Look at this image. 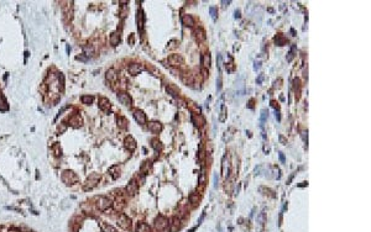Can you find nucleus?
Instances as JSON below:
<instances>
[{
  "label": "nucleus",
  "mask_w": 371,
  "mask_h": 232,
  "mask_svg": "<svg viewBox=\"0 0 371 232\" xmlns=\"http://www.w3.org/2000/svg\"><path fill=\"white\" fill-rule=\"evenodd\" d=\"M61 179L62 181L66 184V185H73V184H76L77 181H78V177H77V174L74 173L73 171H63L61 174Z\"/></svg>",
  "instance_id": "obj_1"
},
{
  "label": "nucleus",
  "mask_w": 371,
  "mask_h": 232,
  "mask_svg": "<svg viewBox=\"0 0 371 232\" xmlns=\"http://www.w3.org/2000/svg\"><path fill=\"white\" fill-rule=\"evenodd\" d=\"M99 179H100V177H99L98 174H92V175L85 180V183L83 185V189L85 190V192H88V190H92L93 188H95V186L98 185V183H99Z\"/></svg>",
  "instance_id": "obj_2"
},
{
  "label": "nucleus",
  "mask_w": 371,
  "mask_h": 232,
  "mask_svg": "<svg viewBox=\"0 0 371 232\" xmlns=\"http://www.w3.org/2000/svg\"><path fill=\"white\" fill-rule=\"evenodd\" d=\"M111 205H113V202L110 201V199H109V198H106V196H99V198H98L97 206H98V209L100 210V211H105V210H108Z\"/></svg>",
  "instance_id": "obj_3"
},
{
  "label": "nucleus",
  "mask_w": 371,
  "mask_h": 232,
  "mask_svg": "<svg viewBox=\"0 0 371 232\" xmlns=\"http://www.w3.org/2000/svg\"><path fill=\"white\" fill-rule=\"evenodd\" d=\"M118 225L120 226L123 230H130L131 229V220L125 214H120L118 216Z\"/></svg>",
  "instance_id": "obj_4"
},
{
  "label": "nucleus",
  "mask_w": 371,
  "mask_h": 232,
  "mask_svg": "<svg viewBox=\"0 0 371 232\" xmlns=\"http://www.w3.org/2000/svg\"><path fill=\"white\" fill-rule=\"evenodd\" d=\"M229 173H230V159H229V156L225 154L221 159V174L224 178H226L229 175Z\"/></svg>",
  "instance_id": "obj_5"
},
{
  "label": "nucleus",
  "mask_w": 371,
  "mask_h": 232,
  "mask_svg": "<svg viewBox=\"0 0 371 232\" xmlns=\"http://www.w3.org/2000/svg\"><path fill=\"white\" fill-rule=\"evenodd\" d=\"M133 115H134V119L140 123V125H145V123H146V114L144 113L142 110L134 109Z\"/></svg>",
  "instance_id": "obj_6"
},
{
  "label": "nucleus",
  "mask_w": 371,
  "mask_h": 232,
  "mask_svg": "<svg viewBox=\"0 0 371 232\" xmlns=\"http://www.w3.org/2000/svg\"><path fill=\"white\" fill-rule=\"evenodd\" d=\"M124 146L126 147V150H129L130 152H133L136 150V147H137V143H136V141L135 138L133 137V136H126L125 140H124Z\"/></svg>",
  "instance_id": "obj_7"
},
{
  "label": "nucleus",
  "mask_w": 371,
  "mask_h": 232,
  "mask_svg": "<svg viewBox=\"0 0 371 232\" xmlns=\"http://www.w3.org/2000/svg\"><path fill=\"white\" fill-rule=\"evenodd\" d=\"M168 63L173 67H178V65L184 64V59L181 55H171L168 57Z\"/></svg>",
  "instance_id": "obj_8"
},
{
  "label": "nucleus",
  "mask_w": 371,
  "mask_h": 232,
  "mask_svg": "<svg viewBox=\"0 0 371 232\" xmlns=\"http://www.w3.org/2000/svg\"><path fill=\"white\" fill-rule=\"evenodd\" d=\"M116 98H118V100L120 101L123 105H125V106H130L131 105V96L127 93H125V92H119L116 94Z\"/></svg>",
  "instance_id": "obj_9"
},
{
  "label": "nucleus",
  "mask_w": 371,
  "mask_h": 232,
  "mask_svg": "<svg viewBox=\"0 0 371 232\" xmlns=\"http://www.w3.org/2000/svg\"><path fill=\"white\" fill-rule=\"evenodd\" d=\"M167 226H168V220L165 216H158L155 220V227H156V230L162 231V230L166 229Z\"/></svg>",
  "instance_id": "obj_10"
},
{
  "label": "nucleus",
  "mask_w": 371,
  "mask_h": 232,
  "mask_svg": "<svg viewBox=\"0 0 371 232\" xmlns=\"http://www.w3.org/2000/svg\"><path fill=\"white\" fill-rule=\"evenodd\" d=\"M126 192H127V194H129L130 196H134V195H136V194H137V192H139V185H137V183H136L135 179L130 180V183L126 185Z\"/></svg>",
  "instance_id": "obj_11"
},
{
  "label": "nucleus",
  "mask_w": 371,
  "mask_h": 232,
  "mask_svg": "<svg viewBox=\"0 0 371 232\" xmlns=\"http://www.w3.org/2000/svg\"><path fill=\"white\" fill-rule=\"evenodd\" d=\"M168 225H170V231L171 232H177L179 229H181V225H182V222H181V219L179 217H172L171 219V221H168Z\"/></svg>",
  "instance_id": "obj_12"
},
{
  "label": "nucleus",
  "mask_w": 371,
  "mask_h": 232,
  "mask_svg": "<svg viewBox=\"0 0 371 232\" xmlns=\"http://www.w3.org/2000/svg\"><path fill=\"white\" fill-rule=\"evenodd\" d=\"M144 69H145L144 68V65L140 64V63H131L129 65V68H127V70H129V73L131 74V76H137V74L141 73Z\"/></svg>",
  "instance_id": "obj_13"
},
{
  "label": "nucleus",
  "mask_w": 371,
  "mask_h": 232,
  "mask_svg": "<svg viewBox=\"0 0 371 232\" xmlns=\"http://www.w3.org/2000/svg\"><path fill=\"white\" fill-rule=\"evenodd\" d=\"M147 127H148V130H150L152 134H158V132L162 131V123L158 122V121H151V122H148L147 123Z\"/></svg>",
  "instance_id": "obj_14"
},
{
  "label": "nucleus",
  "mask_w": 371,
  "mask_h": 232,
  "mask_svg": "<svg viewBox=\"0 0 371 232\" xmlns=\"http://www.w3.org/2000/svg\"><path fill=\"white\" fill-rule=\"evenodd\" d=\"M82 123H83V120H82L79 114H74V115H72L71 117H69V125H71L72 127H76V128L81 127Z\"/></svg>",
  "instance_id": "obj_15"
},
{
  "label": "nucleus",
  "mask_w": 371,
  "mask_h": 232,
  "mask_svg": "<svg viewBox=\"0 0 371 232\" xmlns=\"http://www.w3.org/2000/svg\"><path fill=\"white\" fill-rule=\"evenodd\" d=\"M99 107H100L103 111H109L110 107H111V104H110L109 99L105 98V96H100V98H99Z\"/></svg>",
  "instance_id": "obj_16"
},
{
  "label": "nucleus",
  "mask_w": 371,
  "mask_h": 232,
  "mask_svg": "<svg viewBox=\"0 0 371 232\" xmlns=\"http://www.w3.org/2000/svg\"><path fill=\"white\" fill-rule=\"evenodd\" d=\"M192 121L197 127H203L205 125V120L203 117V115H200V114L192 115Z\"/></svg>",
  "instance_id": "obj_17"
},
{
  "label": "nucleus",
  "mask_w": 371,
  "mask_h": 232,
  "mask_svg": "<svg viewBox=\"0 0 371 232\" xmlns=\"http://www.w3.org/2000/svg\"><path fill=\"white\" fill-rule=\"evenodd\" d=\"M113 206H114V209L116 211H121L124 208H125V200H124V198L121 195L119 198H116L115 199V201L113 202Z\"/></svg>",
  "instance_id": "obj_18"
},
{
  "label": "nucleus",
  "mask_w": 371,
  "mask_h": 232,
  "mask_svg": "<svg viewBox=\"0 0 371 232\" xmlns=\"http://www.w3.org/2000/svg\"><path fill=\"white\" fill-rule=\"evenodd\" d=\"M182 24L184 25L186 27H193L194 26V19H193L192 15L186 14V15L182 16Z\"/></svg>",
  "instance_id": "obj_19"
},
{
  "label": "nucleus",
  "mask_w": 371,
  "mask_h": 232,
  "mask_svg": "<svg viewBox=\"0 0 371 232\" xmlns=\"http://www.w3.org/2000/svg\"><path fill=\"white\" fill-rule=\"evenodd\" d=\"M105 78H106V80L110 82V83H115L118 80V74L113 69V68H110L106 70V74H105Z\"/></svg>",
  "instance_id": "obj_20"
},
{
  "label": "nucleus",
  "mask_w": 371,
  "mask_h": 232,
  "mask_svg": "<svg viewBox=\"0 0 371 232\" xmlns=\"http://www.w3.org/2000/svg\"><path fill=\"white\" fill-rule=\"evenodd\" d=\"M194 35H196V38L198 42H202V41H205L207 38V35H205V31L203 30L202 27H198L194 30Z\"/></svg>",
  "instance_id": "obj_21"
},
{
  "label": "nucleus",
  "mask_w": 371,
  "mask_h": 232,
  "mask_svg": "<svg viewBox=\"0 0 371 232\" xmlns=\"http://www.w3.org/2000/svg\"><path fill=\"white\" fill-rule=\"evenodd\" d=\"M136 20H137V27H139V30L142 32L144 31V24H145V15H144L142 10H139L137 11V18H136Z\"/></svg>",
  "instance_id": "obj_22"
},
{
  "label": "nucleus",
  "mask_w": 371,
  "mask_h": 232,
  "mask_svg": "<svg viewBox=\"0 0 371 232\" xmlns=\"http://www.w3.org/2000/svg\"><path fill=\"white\" fill-rule=\"evenodd\" d=\"M116 122H118V127L121 128V130H126V128L129 127V121H127V119L124 117V116H119L116 119Z\"/></svg>",
  "instance_id": "obj_23"
},
{
  "label": "nucleus",
  "mask_w": 371,
  "mask_h": 232,
  "mask_svg": "<svg viewBox=\"0 0 371 232\" xmlns=\"http://www.w3.org/2000/svg\"><path fill=\"white\" fill-rule=\"evenodd\" d=\"M109 174L111 175L113 179H118V178L120 177V168H119V165H113V167L109 169Z\"/></svg>",
  "instance_id": "obj_24"
},
{
  "label": "nucleus",
  "mask_w": 371,
  "mask_h": 232,
  "mask_svg": "<svg viewBox=\"0 0 371 232\" xmlns=\"http://www.w3.org/2000/svg\"><path fill=\"white\" fill-rule=\"evenodd\" d=\"M151 147L154 148L156 152H161L163 150V144L161 143V141H158L157 138H154L151 141Z\"/></svg>",
  "instance_id": "obj_25"
},
{
  "label": "nucleus",
  "mask_w": 371,
  "mask_h": 232,
  "mask_svg": "<svg viewBox=\"0 0 371 232\" xmlns=\"http://www.w3.org/2000/svg\"><path fill=\"white\" fill-rule=\"evenodd\" d=\"M136 232H151V227L145 222H140L136 227Z\"/></svg>",
  "instance_id": "obj_26"
},
{
  "label": "nucleus",
  "mask_w": 371,
  "mask_h": 232,
  "mask_svg": "<svg viewBox=\"0 0 371 232\" xmlns=\"http://www.w3.org/2000/svg\"><path fill=\"white\" fill-rule=\"evenodd\" d=\"M226 117H228V109L225 105H221L220 107V115H219V121L220 122H225Z\"/></svg>",
  "instance_id": "obj_27"
},
{
  "label": "nucleus",
  "mask_w": 371,
  "mask_h": 232,
  "mask_svg": "<svg viewBox=\"0 0 371 232\" xmlns=\"http://www.w3.org/2000/svg\"><path fill=\"white\" fill-rule=\"evenodd\" d=\"M202 64H203L204 68H209L210 67V56L209 53H204L202 56Z\"/></svg>",
  "instance_id": "obj_28"
},
{
  "label": "nucleus",
  "mask_w": 371,
  "mask_h": 232,
  "mask_svg": "<svg viewBox=\"0 0 371 232\" xmlns=\"http://www.w3.org/2000/svg\"><path fill=\"white\" fill-rule=\"evenodd\" d=\"M166 90H167V93H168V94H171V95H172V96H177V94H178V92H179V90L177 89L175 85H172V84H168V85L166 86Z\"/></svg>",
  "instance_id": "obj_29"
},
{
  "label": "nucleus",
  "mask_w": 371,
  "mask_h": 232,
  "mask_svg": "<svg viewBox=\"0 0 371 232\" xmlns=\"http://www.w3.org/2000/svg\"><path fill=\"white\" fill-rule=\"evenodd\" d=\"M119 42H120V36H119L116 32L111 34V36H110V43L113 45V46H116V45H119Z\"/></svg>",
  "instance_id": "obj_30"
},
{
  "label": "nucleus",
  "mask_w": 371,
  "mask_h": 232,
  "mask_svg": "<svg viewBox=\"0 0 371 232\" xmlns=\"http://www.w3.org/2000/svg\"><path fill=\"white\" fill-rule=\"evenodd\" d=\"M81 100H82V103H83V104L90 105L94 101V96H92V95H83V96L81 98Z\"/></svg>",
  "instance_id": "obj_31"
},
{
  "label": "nucleus",
  "mask_w": 371,
  "mask_h": 232,
  "mask_svg": "<svg viewBox=\"0 0 371 232\" xmlns=\"http://www.w3.org/2000/svg\"><path fill=\"white\" fill-rule=\"evenodd\" d=\"M275 42H276V45H278V46H283V45H286V43H287V40L284 38V37H283L281 34H280V35L276 36Z\"/></svg>",
  "instance_id": "obj_32"
},
{
  "label": "nucleus",
  "mask_w": 371,
  "mask_h": 232,
  "mask_svg": "<svg viewBox=\"0 0 371 232\" xmlns=\"http://www.w3.org/2000/svg\"><path fill=\"white\" fill-rule=\"evenodd\" d=\"M100 227H102L103 232H115L114 227L108 225V223H105V222H100Z\"/></svg>",
  "instance_id": "obj_33"
},
{
  "label": "nucleus",
  "mask_w": 371,
  "mask_h": 232,
  "mask_svg": "<svg viewBox=\"0 0 371 232\" xmlns=\"http://www.w3.org/2000/svg\"><path fill=\"white\" fill-rule=\"evenodd\" d=\"M140 169H141V173L147 174L148 171L151 169V162H147V161H146V162H144V164L141 165V168H140Z\"/></svg>",
  "instance_id": "obj_34"
},
{
  "label": "nucleus",
  "mask_w": 371,
  "mask_h": 232,
  "mask_svg": "<svg viewBox=\"0 0 371 232\" xmlns=\"http://www.w3.org/2000/svg\"><path fill=\"white\" fill-rule=\"evenodd\" d=\"M0 110H7V103L1 94H0Z\"/></svg>",
  "instance_id": "obj_35"
},
{
  "label": "nucleus",
  "mask_w": 371,
  "mask_h": 232,
  "mask_svg": "<svg viewBox=\"0 0 371 232\" xmlns=\"http://www.w3.org/2000/svg\"><path fill=\"white\" fill-rule=\"evenodd\" d=\"M267 117H269V113H267V110H266V109H262V110H261V117H260V120H261V122H262V123L265 122ZM262 123H261V125H262Z\"/></svg>",
  "instance_id": "obj_36"
},
{
  "label": "nucleus",
  "mask_w": 371,
  "mask_h": 232,
  "mask_svg": "<svg viewBox=\"0 0 371 232\" xmlns=\"http://www.w3.org/2000/svg\"><path fill=\"white\" fill-rule=\"evenodd\" d=\"M52 150H53V153H55V156L60 157V156L62 154V153H61V147H60V144H58V143H56L55 146L52 147Z\"/></svg>",
  "instance_id": "obj_37"
},
{
  "label": "nucleus",
  "mask_w": 371,
  "mask_h": 232,
  "mask_svg": "<svg viewBox=\"0 0 371 232\" xmlns=\"http://www.w3.org/2000/svg\"><path fill=\"white\" fill-rule=\"evenodd\" d=\"M209 11H210V14H212V18L215 20L217 19V15H218V11H217V7H214V6H210L209 7Z\"/></svg>",
  "instance_id": "obj_38"
},
{
  "label": "nucleus",
  "mask_w": 371,
  "mask_h": 232,
  "mask_svg": "<svg viewBox=\"0 0 371 232\" xmlns=\"http://www.w3.org/2000/svg\"><path fill=\"white\" fill-rule=\"evenodd\" d=\"M198 181H199V184H202V185H203V184L205 183V173H204V172H202V173L199 174Z\"/></svg>",
  "instance_id": "obj_39"
},
{
  "label": "nucleus",
  "mask_w": 371,
  "mask_h": 232,
  "mask_svg": "<svg viewBox=\"0 0 371 232\" xmlns=\"http://www.w3.org/2000/svg\"><path fill=\"white\" fill-rule=\"evenodd\" d=\"M294 49H296V47L293 46V47H292V49H291V52L288 53V57H287V61L288 62H291L292 59H293V57H294Z\"/></svg>",
  "instance_id": "obj_40"
},
{
  "label": "nucleus",
  "mask_w": 371,
  "mask_h": 232,
  "mask_svg": "<svg viewBox=\"0 0 371 232\" xmlns=\"http://www.w3.org/2000/svg\"><path fill=\"white\" fill-rule=\"evenodd\" d=\"M294 90H296V92H297V89H298V93H299V90H301V82H299V79H294Z\"/></svg>",
  "instance_id": "obj_41"
},
{
  "label": "nucleus",
  "mask_w": 371,
  "mask_h": 232,
  "mask_svg": "<svg viewBox=\"0 0 371 232\" xmlns=\"http://www.w3.org/2000/svg\"><path fill=\"white\" fill-rule=\"evenodd\" d=\"M66 128H67V125H66L64 122H62L61 125L58 126V132H60V134H62V132H64V131H66Z\"/></svg>",
  "instance_id": "obj_42"
},
{
  "label": "nucleus",
  "mask_w": 371,
  "mask_h": 232,
  "mask_svg": "<svg viewBox=\"0 0 371 232\" xmlns=\"http://www.w3.org/2000/svg\"><path fill=\"white\" fill-rule=\"evenodd\" d=\"M76 59H77V61H82V62H87V61H88V58L84 57V56H77V57H76Z\"/></svg>",
  "instance_id": "obj_43"
},
{
  "label": "nucleus",
  "mask_w": 371,
  "mask_h": 232,
  "mask_svg": "<svg viewBox=\"0 0 371 232\" xmlns=\"http://www.w3.org/2000/svg\"><path fill=\"white\" fill-rule=\"evenodd\" d=\"M191 201H192V202H193V204H194V205H197V202L199 201V199H196V195H194V194H193V195H191Z\"/></svg>",
  "instance_id": "obj_44"
},
{
  "label": "nucleus",
  "mask_w": 371,
  "mask_h": 232,
  "mask_svg": "<svg viewBox=\"0 0 371 232\" xmlns=\"http://www.w3.org/2000/svg\"><path fill=\"white\" fill-rule=\"evenodd\" d=\"M217 89H218V92L221 89V77H219V79L217 82Z\"/></svg>",
  "instance_id": "obj_45"
},
{
  "label": "nucleus",
  "mask_w": 371,
  "mask_h": 232,
  "mask_svg": "<svg viewBox=\"0 0 371 232\" xmlns=\"http://www.w3.org/2000/svg\"><path fill=\"white\" fill-rule=\"evenodd\" d=\"M278 157H280V159H281V162H282V163L286 162V159H284V156H283V153H282V152H280V153H278Z\"/></svg>",
  "instance_id": "obj_46"
},
{
  "label": "nucleus",
  "mask_w": 371,
  "mask_h": 232,
  "mask_svg": "<svg viewBox=\"0 0 371 232\" xmlns=\"http://www.w3.org/2000/svg\"><path fill=\"white\" fill-rule=\"evenodd\" d=\"M280 141H281V143H282V144H286V143H287V140L284 138L282 135H280Z\"/></svg>",
  "instance_id": "obj_47"
},
{
  "label": "nucleus",
  "mask_w": 371,
  "mask_h": 232,
  "mask_svg": "<svg viewBox=\"0 0 371 232\" xmlns=\"http://www.w3.org/2000/svg\"><path fill=\"white\" fill-rule=\"evenodd\" d=\"M262 79H263V74H260V77H259V79L256 80V83H257V84H261Z\"/></svg>",
  "instance_id": "obj_48"
},
{
  "label": "nucleus",
  "mask_w": 371,
  "mask_h": 232,
  "mask_svg": "<svg viewBox=\"0 0 371 232\" xmlns=\"http://www.w3.org/2000/svg\"><path fill=\"white\" fill-rule=\"evenodd\" d=\"M261 67V62H255V69H257Z\"/></svg>",
  "instance_id": "obj_49"
},
{
  "label": "nucleus",
  "mask_w": 371,
  "mask_h": 232,
  "mask_svg": "<svg viewBox=\"0 0 371 232\" xmlns=\"http://www.w3.org/2000/svg\"><path fill=\"white\" fill-rule=\"evenodd\" d=\"M276 119H277L278 121L281 120V116H280V111H278V110H276Z\"/></svg>",
  "instance_id": "obj_50"
},
{
  "label": "nucleus",
  "mask_w": 371,
  "mask_h": 232,
  "mask_svg": "<svg viewBox=\"0 0 371 232\" xmlns=\"http://www.w3.org/2000/svg\"><path fill=\"white\" fill-rule=\"evenodd\" d=\"M129 43H130V45H134V35H131V36H130V41H129Z\"/></svg>",
  "instance_id": "obj_51"
},
{
  "label": "nucleus",
  "mask_w": 371,
  "mask_h": 232,
  "mask_svg": "<svg viewBox=\"0 0 371 232\" xmlns=\"http://www.w3.org/2000/svg\"><path fill=\"white\" fill-rule=\"evenodd\" d=\"M235 18H236V19H239V18H240V11H239V10H236V11H235Z\"/></svg>",
  "instance_id": "obj_52"
},
{
  "label": "nucleus",
  "mask_w": 371,
  "mask_h": 232,
  "mask_svg": "<svg viewBox=\"0 0 371 232\" xmlns=\"http://www.w3.org/2000/svg\"><path fill=\"white\" fill-rule=\"evenodd\" d=\"M9 232H19V231H16V230H10Z\"/></svg>",
  "instance_id": "obj_53"
}]
</instances>
